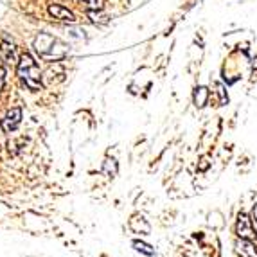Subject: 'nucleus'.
<instances>
[{"mask_svg": "<svg viewBox=\"0 0 257 257\" xmlns=\"http://www.w3.org/2000/svg\"><path fill=\"white\" fill-rule=\"evenodd\" d=\"M236 248H237V253H239L241 257H257L255 246L250 243V239H241L239 237Z\"/></svg>", "mask_w": 257, "mask_h": 257, "instance_id": "nucleus-7", "label": "nucleus"}, {"mask_svg": "<svg viewBox=\"0 0 257 257\" xmlns=\"http://www.w3.org/2000/svg\"><path fill=\"white\" fill-rule=\"evenodd\" d=\"M4 76H6V69H4V63L0 61V88L4 85Z\"/></svg>", "mask_w": 257, "mask_h": 257, "instance_id": "nucleus-13", "label": "nucleus"}, {"mask_svg": "<svg viewBox=\"0 0 257 257\" xmlns=\"http://www.w3.org/2000/svg\"><path fill=\"white\" fill-rule=\"evenodd\" d=\"M237 236H239L241 239H250V241L255 237L253 221H252V218H248L246 214H239V218H237Z\"/></svg>", "mask_w": 257, "mask_h": 257, "instance_id": "nucleus-3", "label": "nucleus"}, {"mask_svg": "<svg viewBox=\"0 0 257 257\" xmlns=\"http://www.w3.org/2000/svg\"><path fill=\"white\" fill-rule=\"evenodd\" d=\"M252 221H253V227H255V232H257V205L253 207V210H252Z\"/></svg>", "mask_w": 257, "mask_h": 257, "instance_id": "nucleus-14", "label": "nucleus"}, {"mask_svg": "<svg viewBox=\"0 0 257 257\" xmlns=\"http://www.w3.org/2000/svg\"><path fill=\"white\" fill-rule=\"evenodd\" d=\"M77 2H81L86 9H101L99 0H77Z\"/></svg>", "mask_w": 257, "mask_h": 257, "instance_id": "nucleus-12", "label": "nucleus"}, {"mask_svg": "<svg viewBox=\"0 0 257 257\" xmlns=\"http://www.w3.org/2000/svg\"><path fill=\"white\" fill-rule=\"evenodd\" d=\"M20 120H22V110L20 108H11V110L6 113V117L2 119V130L4 132H13V130L18 128V124H20Z\"/></svg>", "mask_w": 257, "mask_h": 257, "instance_id": "nucleus-4", "label": "nucleus"}, {"mask_svg": "<svg viewBox=\"0 0 257 257\" xmlns=\"http://www.w3.org/2000/svg\"><path fill=\"white\" fill-rule=\"evenodd\" d=\"M49 15H51L52 18H56V20H61V22H74L76 20V17H74L72 11H69V9L63 8V6H60V4L49 6Z\"/></svg>", "mask_w": 257, "mask_h": 257, "instance_id": "nucleus-5", "label": "nucleus"}, {"mask_svg": "<svg viewBox=\"0 0 257 257\" xmlns=\"http://www.w3.org/2000/svg\"><path fill=\"white\" fill-rule=\"evenodd\" d=\"M2 51H4L6 54V60L9 61V63H17V49H15L13 43H9V42H2Z\"/></svg>", "mask_w": 257, "mask_h": 257, "instance_id": "nucleus-9", "label": "nucleus"}, {"mask_svg": "<svg viewBox=\"0 0 257 257\" xmlns=\"http://www.w3.org/2000/svg\"><path fill=\"white\" fill-rule=\"evenodd\" d=\"M54 45H56V40L51 35H45V33L35 40L36 51L40 52L42 58H47V60H58V54H54Z\"/></svg>", "mask_w": 257, "mask_h": 257, "instance_id": "nucleus-2", "label": "nucleus"}, {"mask_svg": "<svg viewBox=\"0 0 257 257\" xmlns=\"http://www.w3.org/2000/svg\"><path fill=\"white\" fill-rule=\"evenodd\" d=\"M130 227H132L133 232H137V234H150V230H151L150 223L142 218L141 214H135L130 219Z\"/></svg>", "mask_w": 257, "mask_h": 257, "instance_id": "nucleus-6", "label": "nucleus"}, {"mask_svg": "<svg viewBox=\"0 0 257 257\" xmlns=\"http://www.w3.org/2000/svg\"><path fill=\"white\" fill-rule=\"evenodd\" d=\"M103 173H106L110 178H113V176L117 175V164L113 159H106V162H104L103 166Z\"/></svg>", "mask_w": 257, "mask_h": 257, "instance_id": "nucleus-10", "label": "nucleus"}, {"mask_svg": "<svg viewBox=\"0 0 257 257\" xmlns=\"http://www.w3.org/2000/svg\"><path fill=\"white\" fill-rule=\"evenodd\" d=\"M133 246H135V250H137V252L146 253V255H155L153 246H150V244H146V243H142V241H135V243H133Z\"/></svg>", "mask_w": 257, "mask_h": 257, "instance_id": "nucleus-11", "label": "nucleus"}, {"mask_svg": "<svg viewBox=\"0 0 257 257\" xmlns=\"http://www.w3.org/2000/svg\"><path fill=\"white\" fill-rule=\"evenodd\" d=\"M17 70H18V77H20L22 81H24V85L29 88V90L33 92H38L42 90V70H40L38 63L35 61V58L31 54H22L20 58H18V65H17Z\"/></svg>", "mask_w": 257, "mask_h": 257, "instance_id": "nucleus-1", "label": "nucleus"}, {"mask_svg": "<svg viewBox=\"0 0 257 257\" xmlns=\"http://www.w3.org/2000/svg\"><path fill=\"white\" fill-rule=\"evenodd\" d=\"M207 99H209V90H207L205 86H198L196 92H194V104L198 108H203L207 103Z\"/></svg>", "mask_w": 257, "mask_h": 257, "instance_id": "nucleus-8", "label": "nucleus"}]
</instances>
